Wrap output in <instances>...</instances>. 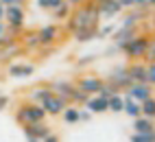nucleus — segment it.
Here are the masks:
<instances>
[{
	"label": "nucleus",
	"mask_w": 155,
	"mask_h": 142,
	"mask_svg": "<svg viewBox=\"0 0 155 142\" xmlns=\"http://www.w3.org/2000/svg\"><path fill=\"white\" fill-rule=\"evenodd\" d=\"M64 2H66V0H46V9H48V11H55V9L61 7Z\"/></svg>",
	"instance_id": "obj_31"
},
{
	"label": "nucleus",
	"mask_w": 155,
	"mask_h": 142,
	"mask_svg": "<svg viewBox=\"0 0 155 142\" xmlns=\"http://www.w3.org/2000/svg\"><path fill=\"white\" fill-rule=\"evenodd\" d=\"M7 72H9V77H31L35 72V68L31 64H9Z\"/></svg>",
	"instance_id": "obj_17"
},
{
	"label": "nucleus",
	"mask_w": 155,
	"mask_h": 142,
	"mask_svg": "<svg viewBox=\"0 0 155 142\" xmlns=\"http://www.w3.org/2000/svg\"><path fill=\"white\" fill-rule=\"evenodd\" d=\"M131 142H155V131H151V134H136L131 138Z\"/></svg>",
	"instance_id": "obj_28"
},
{
	"label": "nucleus",
	"mask_w": 155,
	"mask_h": 142,
	"mask_svg": "<svg viewBox=\"0 0 155 142\" xmlns=\"http://www.w3.org/2000/svg\"><path fill=\"white\" fill-rule=\"evenodd\" d=\"M107 111H116V114H118V111H122V107H125V96H120V94H114L109 101H107Z\"/></svg>",
	"instance_id": "obj_23"
},
{
	"label": "nucleus",
	"mask_w": 155,
	"mask_h": 142,
	"mask_svg": "<svg viewBox=\"0 0 155 142\" xmlns=\"http://www.w3.org/2000/svg\"><path fill=\"white\" fill-rule=\"evenodd\" d=\"M140 109H142V116L155 120V98H153V96L147 98V101H142V103H140Z\"/></svg>",
	"instance_id": "obj_22"
},
{
	"label": "nucleus",
	"mask_w": 155,
	"mask_h": 142,
	"mask_svg": "<svg viewBox=\"0 0 155 142\" xmlns=\"http://www.w3.org/2000/svg\"><path fill=\"white\" fill-rule=\"evenodd\" d=\"M90 118V111H81V120H87Z\"/></svg>",
	"instance_id": "obj_42"
},
{
	"label": "nucleus",
	"mask_w": 155,
	"mask_h": 142,
	"mask_svg": "<svg viewBox=\"0 0 155 142\" xmlns=\"http://www.w3.org/2000/svg\"><path fill=\"white\" fill-rule=\"evenodd\" d=\"M96 33H98L96 28H79V31H74L72 35H74V39H77V42H90V39L94 37Z\"/></svg>",
	"instance_id": "obj_24"
},
{
	"label": "nucleus",
	"mask_w": 155,
	"mask_h": 142,
	"mask_svg": "<svg viewBox=\"0 0 155 142\" xmlns=\"http://www.w3.org/2000/svg\"><path fill=\"white\" fill-rule=\"evenodd\" d=\"M138 33H136V28H125V26H122V28H118V31L116 33H114V46H116V48H125V44L129 42V39H133V37H136Z\"/></svg>",
	"instance_id": "obj_14"
},
{
	"label": "nucleus",
	"mask_w": 155,
	"mask_h": 142,
	"mask_svg": "<svg viewBox=\"0 0 155 142\" xmlns=\"http://www.w3.org/2000/svg\"><path fill=\"white\" fill-rule=\"evenodd\" d=\"M87 111L90 114H103V111H107V101L105 98H101V96H90L87 98V103H85Z\"/></svg>",
	"instance_id": "obj_18"
},
{
	"label": "nucleus",
	"mask_w": 155,
	"mask_h": 142,
	"mask_svg": "<svg viewBox=\"0 0 155 142\" xmlns=\"http://www.w3.org/2000/svg\"><path fill=\"white\" fill-rule=\"evenodd\" d=\"M92 59H94V57H92V55H87L85 59H79V66H85V64H90V61H92Z\"/></svg>",
	"instance_id": "obj_38"
},
{
	"label": "nucleus",
	"mask_w": 155,
	"mask_h": 142,
	"mask_svg": "<svg viewBox=\"0 0 155 142\" xmlns=\"http://www.w3.org/2000/svg\"><path fill=\"white\" fill-rule=\"evenodd\" d=\"M122 111H127L131 118H140V116H142L140 103H136L133 98H125V107H122Z\"/></svg>",
	"instance_id": "obj_21"
},
{
	"label": "nucleus",
	"mask_w": 155,
	"mask_h": 142,
	"mask_svg": "<svg viewBox=\"0 0 155 142\" xmlns=\"http://www.w3.org/2000/svg\"><path fill=\"white\" fill-rule=\"evenodd\" d=\"M50 90H53V94H57L59 98H64L70 105V98H72V94H74V90H77V83L59 79V81H53V83H50Z\"/></svg>",
	"instance_id": "obj_5"
},
{
	"label": "nucleus",
	"mask_w": 155,
	"mask_h": 142,
	"mask_svg": "<svg viewBox=\"0 0 155 142\" xmlns=\"http://www.w3.org/2000/svg\"><path fill=\"white\" fill-rule=\"evenodd\" d=\"M24 7H20V5H11V7H5V20H7V31L11 33L13 37L18 33H22V28H24Z\"/></svg>",
	"instance_id": "obj_3"
},
{
	"label": "nucleus",
	"mask_w": 155,
	"mask_h": 142,
	"mask_svg": "<svg viewBox=\"0 0 155 142\" xmlns=\"http://www.w3.org/2000/svg\"><path fill=\"white\" fill-rule=\"evenodd\" d=\"M122 9H133V0H118Z\"/></svg>",
	"instance_id": "obj_35"
},
{
	"label": "nucleus",
	"mask_w": 155,
	"mask_h": 142,
	"mask_svg": "<svg viewBox=\"0 0 155 142\" xmlns=\"http://www.w3.org/2000/svg\"><path fill=\"white\" fill-rule=\"evenodd\" d=\"M103 85H105V81H103V79H98V77H81L79 79V83H77V88L81 90V92H85V94H98L101 92V88Z\"/></svg>",
	"instance_id": "obj_8"
},
{
	"label": "nucleus",
	"mask_w": 155,
	"mask_h": 142,
	"mask_svg": "<svg viewBox=\"0 0 155 142\" xmlns=\"http://www.w3.org/2000/svg\"><path fill=\"white\" fill-rule=\"evenodd\" d=\"M37 5L42 7V9H46V0H37Z\"/></svg>",
	"instance_id": "obj_43"
},
{
	"label": "nucleus",
	"mask_w": 155,
	"mask_h": 142,
	"mask_svg": "<svg viewBox=\"0 0 155 142\" xmlns=\"http://www.w3.org/2000/svg\"><path fill=\"white\" fill-rule=\"evenodd\" d=\"M53 94V90H50V85H37L28 92V103H35V105H42L44 101Z\"/></svg>",
	"instance_id": "obj_15"
},
{
	"label": "nucleus",
	"mask_w": 155,
	"mask_h": 142,
	"mask_svg": "<svg viewBox=\"0 0 155 142\" xmlns=\"http://www.w3.org/2000/svg\"><path fill=\"white\" fill-rule=\"evenodd\" d=\"M149 7H155V0H149Z\"/></svg>",
	"instance_id": "obj_44"
},
{
	"label": "nucleus",
	"mask_w": 155,
	"mask_h": 142,
	"mask_svg": "<svg viewBox=\"0 0 155 142\" xmlns=\"http://www.w3.org/2000/svg\"><path fill=\"white\" fill-rule=\"evenodd\" d=\"M70 13H72V7H70L68 2H64L61 7H57L55 11H53V18H55V20H68Z\"/></svg>",
	"instance_id": "obj_25"
},
{
	"label": "nucleus",
	"mask_w": 155,
	"mask_h": 142,
	"mask_svg": "<svg viewBox=\"0 0 155 142\" xmlns=\"http://www.w3.org/2000/svg\"><path fill=\"white\" fill-rule=\"evenodd\" d=\"M53 131L46 123H33V125H24V136L26 140H44L48 138Z\"/></svg>",
	"instance_id": "obj_9"
},
{
	"label": "nucleus",
	"mask_w": 155,
	"mask_h": 142,
	"mask_svg": "<svg viewBox=\"0 0 155 142\" xmlns=\"http://www.w3.org/2000/svg\"><path fill=\"white\" fill-rule=\"evenodd\" d=\"M87 98H90V94L81 92V90L77 88V90H74V94H72V98H70V103H72V105H79V103H87Z\"/></svg>",
	"instance_id": "obj_26"
},
{
	"label": "nucleus",
	"mask_w": 155,
	"mask_h": 142,
	"mask_svg": "<svg viewBox=\"0 0 155 142\" xmlns=\"http://www.w3.org/2000/svg\"><path fill=\"white\" fill-rule=\"evenodd\" d=\"M149 0H133V9H147Z\"/></svg>",
	"instance_id": "obj_32"
},
{
	"label": "nucleus",
	"mask_w": 155,
	"mask_h": 142,
	"mask_svg": "<svg viewBox=\"0 0 155 142\" xmlns=\"http://www.w3.org/2000/svg\"><path fill=\"white\" fill-rule=\"evenodd\" d=\"M0 5H5V7H11V5H20V7H22V5H24V0H0Z\"/></svg>",
	"instance_id": "obj_33"
},
{
	"label": "nucleus",
	"mask_w": 155,
	"mask_h": 142,
	"mask_svg": "<svg viewBox=\"0 0 155 142\" xmlns=\"http://www.w3.org/2000/svg\"><path fill=\"white\" fill-rule=\"evenodd\" d=\"M42 142H59V138H57L55 134H50V136H48V138H44Z\"/></svg>",
	"instance_id": "obj_37"
},
{
	"label": "nucleus",
	"mask_w": 155,
	"mask_h": 142,
	"mask_svg": "<svg viewBox=\"0 0 155 142\" xmlns=\"http://www.w3.org/2000/svg\"><path fill=\"white\" fill-rule=\"evenodd\" d=\"M147 61L151 64V61H155V39H149V48H147Z\"/></svg>",
	"instance_id": "obj_30"
},
{
	"label": "nucleus",
	"mask_w": 155,
	"mask_h": 142,
	"mask_svg": "<svg viewBox=\"0 0 155 142\" xmlns=\"http://www.w3.org/2000/svg\"><path fill=\"white\" fill-rule=\"evenodd\" d=\"M98 20H101V15H98L96 5L92 2V0H87L85 5L77 7L74 11L70 13V18H68V31L74 33V31H79V28H96Z\"/></svg>",
	"instance_id": "obj_1"
},
{
	"label": "nucleus",
	"mask_w": 155,
	"mask_h": 142,
	"mask_svg": "<svg viewBox=\"0 0 155 142\" xmlns=\"http://www.w3.org/2000/svg\"><path fill=\"white\" fill-rule=\"evenodd\" d=\"M24 46H26V48H39L37 31H35V33H26V35H24Z\"/></svg>",
	"instance_id": "obj_27"
},
{
	"label": "nucleus",
	"mask_w": 155,
	"mask_h": 142,
	"mask_svg": "<svg viewBox=\"0 0 155 142\" xmlns=\"http://www.w3.org/2000/svg\"><path fill=\"white\" fill-rule=\"evenodd\" d=\"M64 123H68V125H74V123H81V109L77 107V105H68L66 109H64Z\"/></svg>",
	"instance_id": "obj_20"
},
{
	"label": "nucleus",
	"mask_w": 155,
	"mask_h": 142,
	"mask_svg": "<svg viewBox=\"0 0 155 142\" xmlns=\"http://www.w3.org/2000/svg\"><path fill=\"white\" fill-rule=\"evenodd\" d=\"M42 107L46 111V116H61V114H64V109L68 107V103H66L64 98H59L57 94H50L44 103H42Z\"/></svg>",
	"instance_id": "obj_7"
},
{
	"label": "nucleus",
	"mask_w": 155,
	"mask_h": 142,
	"mask_svg": "<svg viewBox=\"0 0 155 142\" xmlns=\"http://www.w3.org/2000/svg\"><path fill=\"white\" fill-rule=\"evenodd\" d=\"M151 96H153V85L149 83H131L127 88V98H133L136 103H142Z\"/></svg>",
	"instance_id": "obj_6"
},
{
	"label": "nucleus",
	"mask_w": 155,
	"mask_h": 142,
	"mask_svg": "<svg viewBox=\"0 0 155 142\" xmlns=\"http://www.w3.org/2000/svg\"><path fill=\"white\" fill-rule=\"evenodd\" d=\"M109 83L114 85L120 92L122 88H129L131 85V79H129V74H127V68H116L111 72V77H109Z\"/></svg>",
	"instance_id": "obj_13"
},
{
	"label": "nucleus",
	"mask_w": 155,
	"mask_h": 142,
	"mask_svg": "<svg viewBox=\"0 0 155 142\" xmlns=\"http://www.w3.org/2000/svg\"><path fill=\"white\" fill-rule=\"evenodd\" d=\"M147 18V13H144V9H133V13H129L127 18H125V22H122V26L125 28H136L142 20Z\"/></svg>",
	"instance_id": "obj_19"
},
{
	"label": "nucleus",
	"mask_w": 155,
	"mask_h": 142,
	"mask_svg": "<svg viewBox=\"0 0 155 142\" xmlns=\"http://www.w3.org/2000/svg\"><path fill=\"white\" fill-rule=\"evenodd\" d=\"M37 39H39V46H55L57 39H59V26L48 24L44 28H39V31H37Z\"/></svg>",
	"instance_id": "obj_10"
},
{
	"label": "nucleus",
	"mask_w": 155,
	"mask_h": 142,
	"mask_svg": "<svg viewBox=\"0 0 155 142\" xmlns=\"http://www.w3.org/2000/svg\"><path fill=\"white\" fill-rule=\"evenodd\" d=\"M15 120L20 125H33V123H44L46 120V111L42 105H35V103H20L15 107Z\"/></svg>",
	"instance_id": "obj_2"
},
{
	"label": "nucleus",
	"mask_w": 155,
	"mask_h": 142,
	"mask_svg": "<svg viewBox=\"0 0 155 142\" xmlns=\"http://www.w3.org/2000/svg\"><path fill=\"white\" fill-rule=\"evenodd\" d=\"M133 131L136 134H151V131H155V120L147 116L133 118Z\"/></svg>",
	"instance_id": "obj_16"
},
{
	"label": "nucleus",
	"mask_w": 155,
	"mask_h": 142,
	"mask_svg": "<svg viewBox=\"0 0 155 142\" xmlns=\"http://www.w3.org/2000/svg\"><path fill=\"white\" fill-rule=\"evenodd\" d=\"M7 105H9V96L7 94H0V111H2Z\"/></svg>",
	"instance_id": "obj_34"
},
{
	"label": "nucleus",
	"mask_w": 155,
	"mask_h": 142,
	"mask_svg": "<svg viewBox=\"0 0 155 142\" xmlns=\"http://www.w3.org/2000/svg\"><path fill=\"white\" fill-rule=\"evenodd\" d=\"M96 9H98V15L101 18H114L116 13L122 11V7L118 0H96Z\"/></svg>",
	"instance_id": "obj_11"
},
{
	"label": "nucleus",
	"mask_w": 155,
	"mask_h": 142,
	"mask_svg": "<svg viewBox=\"0 0 155 142\" xmlns=\"http://www.w3.org/2000/svg\"><path fill=\"white\" fill-rule=\"evenodd\" d=\"M111 31H114V26H105L103 31H98V35H109Z\"/></svg>",
	"instance_id": "obj_39"
},
{
	"label": "nucleus",
	"mask_w": 155,
	"mask_h": 142,
	"mask_svg": "<svg viewBox=\"0 0 155 142\" xmlns=\"http://www.w3.org/2000/svg\"><path fill=\"white\" fill-rule=\"evenodd\" d=\"M5 20V5H0V22Z\"/></svg>",
	"instance_id": "obj_41"
},
{
	"label": "nucleus",
	"mask_w": 155,
	"mask_h": 142,
	"mask_svg": "<svg viewBox=\"0 0 155 142\" xmlns=\"http://www.w3.org/2000/svg\"><path fill=\"white\" fill-rule=\"evenodd\" d=\"M2 35H7V24L0 22V37H2Z\"/></svg>",
	"instance_id": "obj_40"
},
{
	"label": "nucleus",
	"mask_w": 155,
	"mask_h": 142,
	"mask_svg": "<svg viewBox=\"0 0 155 142\" xmlns=\"http://www.w3.org/2000/svg\"><path fill=\"white\" fill-rule=\"evenodd\" d=\"M149 35H136V37H133V39H129V42L125 44V48H122V50H125V53L131 57V59H140V57H144V55H147V48H149Z\"/></svg>",
	"instance_id": "obj_4"
},
{
	"label": "nucleus",
	"mask_w": 155,
	"mask_h": 142,
	"mask_svg": "<svg viewBox=\"0 0 155 142\" xmlns=\"http://www.w3.org/2000/svg\"><path fill=\"white\" fill-rule=\"evenodd\" d=\"M66 2H68L70 7H81V5H85L87 0H66Z\"/></svg>",
	"instance_id": "obj_36"
},
{
	"label": "nucleus",
	"mask_w": 155,
	"mask_h": 142,
	"mask_svg": "<svg viewBox=\"0 0 155 142\" xmlns=\"http://www.w3.org/2000/svg\"><path fill=\"white\" fill-rule=\"evenodd\" d=\"M147 83L149 85H155V61L147 64Z\"/></svg>",
	"instance_id": "obj_29"
},
{
	"label": "nucleus",
	"mask_w": 155,
	"mask_h": 142,
	"mask_svg": "<svg viewBox=\"0 0 155 142\" xmlns=\"http://www.w3.org/2000/svg\"><path fill=\"white\" fill-rule=\"evenodd\" d=\"M127 74L131 79V83H147V64L142 61H133L127 68Z\"/></svg>",
	"instance_id": "obj_12"
},
{
	"label": "nucleus",
	"mask_w": 155,
	"mask_h": 142,
	"mask_svg": "<svg viewBox=\"0 0 155 142\" xmlns=\"http://www.w3.org/2000/svg\"><path fill=\"white\" fill-rule=\"evenodd\" d=\"M28 142H42V140H28Z\"/></svg>",
	"instance_id": "obj_45"
}]
</instances>
